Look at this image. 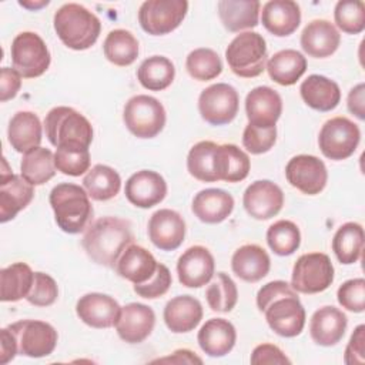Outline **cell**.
<instances>
[{
  "label": "cell",
  "mask_w": 365,
  "mask_h": 365,
  "mask_svg": "<svg viewBox=\"0 0 365 365\" xmlns=\"http://www.w3.org/2000/svg\"><path fill=\"white\" fill-rule=\"evenodd\" d=\"M364 228L358 222L342 224L332 238V251L341 264H355L364 251Z\"/></svg>",
  "instance_id": "36"
},
{
  "label": "cell",
  "mask_w": 365,
  "mask_h": 365,
  "mask_svg": "<svg viewBox=\"0 0 365 365\" xmlns=\"http://www.w3.org/2000/svg\"><path fill=\"white\" fill-rule=\"evenodd\" d=\"M240 108L237 90L227 83H217L204 88L198 97V111L208 124L224 125L231 123Z\"/></svg>",
  "instance_id": "13"
},
{
  "label": "cell",
  "mask_w": 365,
  "mask_h": 365,
  "mask_svg": "<svg viewBox=\"0 0 365 365\" xmlns=\"http://www.w3.org/2000/svg\"><path fill=\"white\" fill-rule=\"evenodd\" d=\"M208 307L217 312H230L237 305L238 289L232 278L225 272H217L215 279L205 291Z\"/></svg>",
  "instance_id": "44"
},
{
  "label": "cell",
  "mask_w": 365,
  "mask_h": 365,
  "mask_svg": "<svg viewBox=\"0 0 365 365\" xmlns=\"http://www.w3.org/2000/svg\"><path fill=\"white\" fill-rule=\"evenodd\" d=\"M16 339L17 355L43 358L50 355L57 345V331L53 325L37 319H21L7 327Z\"/></svg>",
  "instance_id": "10"
},
{
  "label": "cell",
  "mask_w": 365,
  "mask_h": 365,
  "mask_svg": "<svg viewBox=\"0 0 365 365\" xmlns=\"http://www.w3.org/2000/svg\"><path fill=\"white\" fill-rule=\"evenodd\" d=\"M277 141V125L274 127H257L247 124L242 133V145L251 154H264L269 151Z\"/></svg>",
  "instance_id": "48"
},
{
  "label": "cell",
  "mask_w": 365,
  "mask_h": 365,
  "mask_svg": "<svg viewBox=\"0 0 365 365\" xmlns=\"http://www.w3.org/2000/svg\"><path fill=\"white\" fill-rule=\"evenodd\" d=\"M53 23L63 44L78 51L94 46L101 31L100 19L78 3L63 4L54 13Z\"/></svg>",
  "instance_id": "3"
},
{
  "label": "cell",
  "mask_w": 365,
  "mask_h": 365,
  "mask_svg": "<svg viewBox=\"0 0 365 365\" xmlns=\"http://www.w3.org/2000/svg\"><path fill=\"white\" fill-rule=\"evenodd\" d=\"M338 302L351 312H364L365 309V279L352 278L345 281L336 292Z\"/></svg>",
  "instance_id": "50"
},
{
  "label": "cell",
  "mask_w": 365,
  "mask_h": 365,
  "mask_svg": "<svg viewBox=\"0 0 365 365\" xmlns=\"http://www.w3.org/2000/svg\"><path fill=\"white\" fill-rule=\"evenodd\" d=\"M365 86L364 83L356 84L355 87L351 88L349 94H348V110L356 115L359 120L365 118Z\"/></svg>",
  "instance_id": "56"
},
{
  "label": "cell",
  "mask_w": 365,
  "mask_h": 365,
  "mask_svg": "<svg viewBox=\"0 0 365 365\" xmlns=\"http://www.w3.org/2000/svg\"><path fill=\"white\" fill-rule=\"evenodd\" d=\"M48 201L61 231L80 234L90 227L93 205L84 187L73 182H60L51 190Z\"/></svg>",
  "instance_id": "2"
},
{
  "label": "cell",
  "mask_w": 365,
  "mask_h": 365,
  "mask_svg": "<svg viewBox=\"0 0 365 365\" xmlns=\"http://www.w3.org/2000/svg\"><path fill=\"white\" fill-rule=\"evenodd\" d=\"M217 9L222 26L231 33H240L258 24L261 3L257 0H220Z\"/></svg>",
  "instance_id": "34"
},
{
  "label": "cell",
  "mask_w": 365,
  "mask_h": 365,
  "mask_svg": "<svg viewBox=\"0 0 365 365\" xmlns=\"http://www.w3.org/2000/svg\"><path fill=\"white\" fill-rule=\"evenodd\" d=\"M232 272L245 282H258L271 268L267 251L257 244H245L235 250L231 258Z\"/></svg>",
  "instance_id": "30"
},
{
  "label": "cell",
  "mask_w": 365,
  "mask_h": 365,
  "mask_svg": "<svg viewBox=\"0 0 365 365\" xmlns=\"http://www.w3.org/2000/svg\"><path fill=\"white\" fill-rule=\"evenodd\" d=\"M171 282L173 278L170 269L167 268V265L158 262L155 274L147 282L133 285V289L138 297H143L145 299H155L163 297L170 289Z\"/></svg>",
  "instance_id": "51"
},
{
  "label": "cell",
  "mask_w": 365,
  "mask_h": 365,
  "mask_svg": "<svg viewBox=\"0 0 365 365\" xmlns=\"http://www.w3.org/2000/svg\"><path fill=\"white\" fill-rule=\"evenodd\" d=\"M348 318L339 308L325 305L312 314L309 335L317 345L334 346L342 339Z\"/></svg>",
  "instance_id": "24"
},
{
  "label": "cell",
  "mask_w": 365,
  "mask_h": 365,
  "mask_svg": "<svg viewBox=\"0 0 365 365\" xmlns=\"http://www.w3.org/2000/svg\"><path fill=\"white\" fill-rule=\"evenodd\" d=\"M335 24L346 34H359L365 30V4L359 0H341L334 9Z\"/></svg>",
  "instance_id": "46"
},
{
  "label": "cell",
  "mask_w": 365,
  "mask_h": 365,
  "mask_svg": "<svg viewBox=\"0 0 365 365\" xmlns=\"http://www.w3.org/2000/svg\"><path fill=\"white\" fill-rule=\"evenodd\" d=\"M17 355V344L13 332L6 327L0 331V364L4 365Z\"/></svg>",
  "instance_id": "57"
},
{
  "label": "cell",
  "mask_w": 365,
  "mask_h": 365,
  "mask_svg": "<svg viewBox=\"0 0 365 365\" xmlns=\"http://www.w3.org/2000/svg\"><path fill=\"white\" fill-rule=\"evenodd\" d=\"M21 87V76L16 68L3 67L0 73V100L6 103L17 96Z\"/></svg>",
  "instance_id": "54"
},
{
  "label": "cell",
  "mask_w": 365,
  "mask_h": 365,
  "mask_svg": "<svg viewBox=\"0 0 365 365\" xmlns=\"http://www.w3.org/2000/svg\"><path fill=\"white\" fill-rule=\"evenodd\" d=\"M106 58L120 67L133 64L138 57V40L124 29L111 30L103 44Z\"/></svg>",
  "instance_id": "41"
},
{
  "label": "cell",
  "mask_w": 365,
  "mask_h": 365,
  "mask_svg": "<svg viewBox=\"0 0 365 365\" xmlns=\"http://www.w3.org/2000/svg\"><path fill=\"white\" fill-rule=\"evenodd\" d=\"M267 242L274 254L281 257L291 255L301 244L299 228L289 220H279L267 230Z\"/></svg>",
  "instance_id": "42"
},
{
  "label": "cell",
  "mask_w": 365,
  "mask_h": 365,
  "mask_svg": "<svg viewBox=\"0 0 365 365\" xmlns=\"http://www.w3.org/2000/svg\"><path fill=\"white\" fill-rule=\"evenodd\" d=\"M334 281V265L324 252L302 254L294 264L291 287L301 294H318Z\"/></svg>",
  "instance_id": "7"
},
{
  "label": "cell",
  "mask_w": 365,
  "mask_h": 365,
  "mask_svg": "<svg viewBox=\"0 0 365 365\" xmlns=\"http://www.w3.org/2000/svg\"><path fill=\"white\" fill-rule=\"evenodd\" d=\"M11 61L24 78H36L44 74L50 66L51 56L44 40L33 33H19L11 43Z\"/></svg>",
  "instance_id": "9"
},
{
  "label": "cell",
  "mask_w": 365,
  "mask_h": 365,
  "mask_svg": "<svg viewBox=\"0 0 365 365\" xmlns=\"http://www.w3.org/2000/svg\"><path fill=\"white\" fill-rule=\"evenodd\" d=\"M164 322L174 334H185L197 328L202 319V305L191 295L171 298L164 307Z\"/></svg>",
  "instance_id": "26"
},
{
  "label": "cell",
  "mask_w": 365,
  "mask_h": 365,
  "mask_svg": "<svg viewBox=\"0 0 365 365\" xmlns=\"http://www.w3.org/2000/svg\"><path fill=\"white\" fill-rule=\"evenodd\" d=\"M34 185L27 182L21 175L13 174L7 168L3 157V168L0 175V222L13 220L24 210L34 197Z\"/></svg>",
  "instance_id": "15"
},
{
  "label": "cell",
  "mask_w": 365,
  "mask_h": 365,
  "mask_svg": "<svg viewBox=\"0 0 365 365\" xmlns=\"http://www.w3.org/2000/svg\"><path fill=\"white\" fill-rule=\"evenodd\" d=\"M262 26L277 37L292 34L301 23V9L292 0H271L262 6Z\"/></svg>",
  "instance_id": "27"
},
{
  "label": "cell",
  "mask_w": 365,
  "mask_h": 365,
  "mask_svg": "<svg viewBox=\"0 0 365 365\" xmlns=\"http://www.w3.org/2000/svg\"><path fill=\"white\" fill-rule=\"evenodd\" d=\"M90 151L87 148H56V168L71 177L83 175L90 170Z\"/></svg>",
  "instance_id": "47"
},
{
  "label": "cell",
  "mask_w": 365,
  "mask_h": 365,
  "mask_svg": "<svg viewBox=\"0 0 365 365\" xmlns=\"http://www.w3.org/2000/svg\"><path fill=\"white\" fill-rule=\"evenodd\" d=\"M155 325V314L151 307L140 302H130L121 308L115 331L128 344H140L150 336Z\"/></svg>",
  "instance_id": "21"
},
{
  "label": "cell",
  "mask_w": 365,
  "mask_h": 365,
  "mask_svg": "<svg viewBox=\"0 0 365 365\" xmlns=\"http://www.w3.org/2000/svg\"><path fill=\"white\" fill-rule=\"evenodd\" d=\"M262 312L268 327L279 336L294 338L305 327V309L295 289L272 299Z\"/></svg>",
  "instance_id": "12"
},
{
  "label": "cell",
  "mask_w": 365,
  "mask_h": 365,
  "mask_svg": "<svg viewBox=\"0 0 365 365\" xmlns=\"http://www.w3.org/2000/svg\"><path fill=\"white\" fill-rule=\"evenodd\" d=\"M197 341L202 352L208 356H225L235 345V327L225 318H211L198 331Z\"/></svg>",
  "instance_id": "25"
},
{
  "label": "cell",
  "mask_w": 365,
  "mask_h": 365,
  "mask_svg": "<svg viewBox=\"0 0 365 365\" xmlns=\"http://www.w3.org/2000/svg\"><path fill=\"white\" fill-rule=\"evenodd\" d=\"M242 205L250 217L261 221L269 220L282 210L284 192L269 180H257L244 191Z\"/></svg>",
  "instance_id": "16"
},
{
  "label": "cell",
  "mask_w": 365,
  "mask_h": 365,
  "mask_svg": "<svg viewBox=\"0 0 365 365\" xmlns=\"http://www.w3.org/2000/svg\"><path fill=\"white\" fill-rule=\"evenodd\" d=\"M185 237V221L174 210L161 208L148 221V238L161 251L177 250Z\"/></svg>",
  "instance_id": "20"
},
{
  "label": "cell",
  "mask_w": 365,
  "mask_h": 365,
  "mask_svg": "<svg viewBox=\"0 0 365 365\" xmlns=\"http://www.w3.org/2000/svg\"><path fill=\"white\" fill-rule=\"evenodd\" d=\"M83 187L90 198L96 201H107L120 192L121 178L114 168L104 164H96L84 175Z\"/></svg>",
  "instance_id": "37"
},
{
  "label": "cell",
  "mask_w": 365,
  "mask_h": 365,
  "mask_svg": "<svg viewBox=\"0 0 365 365\" xmlns=\"http://www.w3.org/2000/svg\"><path fill=\"white\" fill-rule=\"evenodd\" d=\"M268 76L279 86L295 84L307 71V58L294 48L274 53L265 66Z\"/></svg>",
  "instance_id": "35"
},
{
  "label": "cell",
  "mask_w": 365,
  "mask_h": 365,
  "mask_svg": "<svg viewBox=\"0 0 365 365\" xmlns=\"http://www.w3.org/2000/svg\"><path fill=\"white\" fill-rule=\"evenodd\" d=\"M185 68L194 80L208 81L221 74L222 63L217 51L212 48L200 47L187 56Z\"/></svg>",
  "instance_id": "45"
},
{
  "label": "cell",
  "mask_w": 365,
  "mask_h": 365,
  "mask_svg": "<svg viewBox=\"0 0 365 365\" xmlns=\"http://www.w3.org/2000/svg\"><path fill=\"white\" fill-rule=\"evenodd\" d=\"M3 302H16L26 298L34 281V272L26 262H14L0 271Z\"/></svg>",
  "instance_id": "38"
},
{
  "label": "cell",
  "mask_w": 365,
  "mask_h": 365,
  "mask_svg": "<svg viewBox=\"0 0 365 365\" xmlns=\"http://www.w3.org/2000/svg\"><path fill=\"white\" fill-rule=\"evenodd\" d=\"M287 181L307 195L319 194L328 181V171L322 160L309 154L292 157L285 165Z\"/></svg>",
  "instance_id": "14"
},
{
  "label": "cell",
  "mask_w": 365,
  "mask_h": 365,
  "mask_svg": "<svg viewBox=\"0 0 365 365\" xmlns=\"http://www.w3.org/2000/svg\"><path fill=\"white\" fill-rule=\"evenodd\" d=\"M225 60L231 71L242 78L262 74L267 66V43L257 31L237 34L225 50Z\"/></svg>",
  "instance_id": "5"
},
{
  "label": "cell",
  "mask_w": 365,
  "mask_h": 365,
  "mask_svg": "<svg viewBox=\"0 0 365 365\" xmlns=\"http://www.w3.org/2000/svg\"><path fill=\"white\" fill-rule=\"evenodd\" d=\"M41 131L43 127L37 114L31 111H19L9 123L7 138L11 148L26 154L27 151L40 147Z\"/></svg>",
  "instance_id": "33"
},
{
  "label": "cell",
  "mask_w": 365,
  "mask_h": 365,
  "mask_svg": "<svg viewBox=\"0 0 365 365\" xmlns=\"http://www.w3.org/2000/svg\"><path fill=\"white\" fill-rule=\"evenodd\" d=\"M292 289L294 288L291 287V284H288L287 281H281V279L271 281V282L262 285V288H259V291L257 294V307H258V309L262 312L265 309V307L272 299H275L277 297H279L282 294L291 292Z\"/></svg>",
  "instance_id": "55"
},
{
  "label": "cell",
  "mask_w": 365,
  "mask_h": 365,
  "mask_svg": "<svg viewBox=\"0 0 365 365\" xmlns=\"http://www.w3.org/2000/svg\"><path fill=\"white\" fill-rule=\"evenodd\" d=\"M251 364L264 365V364H291V359L272 344L257 345L251 354Z\"/></svg>",
  "instance_id": "53"
},
{
  "label": "cell",
  "mask_w": 365,
  "mask_h": 365,
  "mask_svg": "<svg viewBox=\"0 0 365 365\" xmlns=\"http://www.w3.org/2000/svg\"><path fill=\"white\" fill-rule=\"evenodd\" d=\"M154 362H171V364H202V359L190 349H177L170 356L158 358Z\"/></svg>",
  "instance_id": "58"
},
{
  "label": "cell",
  "mask_w": 365,
  "mask_h": 365,
  "mask_svg": "<svg viewBox=\"0 0 365 365\" xmlns=\"http://www.w3.org/2000/svg\"><path fill=\"white\" fill-rule=\"evenodd\" d=\"M54 154L44 147H36L27 151L20 163L21 177L31 185H41L56 174Z\"/></svg>",
  "instance_id": "39"
},
{
  "label": "cell",
  "mask_w": 365,
  "mask_h": 365,
  "mask_svg": "<svg viewBox=\"0 0 365 365\" xmlns=\"http://www.w3.org/2000/svg\"><path fill=\"white\" fill-rule=\"evenodd\" d=\"M188 11L185 0H147L138 9V23L151 36L174 31Z\"/></svg>",
  "instance_id": "11"
},
{
  "label": "cell",
  "mask_w": 365,
  "mask_h": 365,
  "mask_svg": "<svg viewBox=\"0 0 365 365\" xmlns=\"http://www.w3.org/2000/svg\"><path fill=\"white\" fill-rule=\"evenodd\" d=\"M125 198L138 208H151L167 195V182L157 171L141 170L134 173L124 188Z\"/></svg>",
  "instance_id": "19"
},
{
  "label": "cell",
  "mask_w": 365,
  "mask_h": 365,
  "mask_svg": "<svg viewBox=\"0 0 365 365\" xmlns=\"http://www.w3.org/2000/svg\"><path fill=\"white\" fill-rule=\"evenodd\" d=\"M299 94L304 103L317 111H331L341 101L339 86L321 74L308 76L299 86Z\"/></svg>",
  "instance_id": "31"
},
{
  "label": "cell",
  "mask_w": 365,
  "mask_h": 365,
  "mask_svg": "<svg viewBox=\"0 0 365 365\" xmlns=\"http://www.w3.org/2000/svg\"><path fill=\"white\" fill-rule=\"evenodd\" d=\"M215 262L208 248L194 245L187 248L177 261L178 281L187 288L207 285L214 277Z\"/></svg>",
  "instance_id": "17"
},
{
  "label": "cell",
  "mask_w": 365,
  "mask_h": 365,
  "mask_svg": "<svg viewBox=\"0 0 365 365\" xmlns=\"http://www.w3.org/2000/svg\"><path fill=\"white\" fill-rule=\"evenodd\" d=\"M134 235L127 220L118 217H103L90 224L81 244L87 255L97 264L115 268L123 251L133 244Z\"/></svg>",
  "instance_id": "1"
},
{
  "label": "cell",
  "mask_w": 365,
  "mask_h": 365,
  "mask_svg": "<svg viewBox=\"0 0 365 365\" xmlns=\"http://www.w3.org/2000/svg\"><path fill=\"white\" fill-rule=\"evenodd\" d=\"M218 144L214 141H200L194 144L187 155V170L198 181L215 182L214 151Z\"/></svg>",
  "instance_id": "43"
},
{
  "label": "cell",
  "mask_w": 365,
  "mask_h": 365,
  "mask_svg": "<svg viewBox=\"0 0 365 365\" xmlns=\"http://www.w3.org/2000/svg\"><path fill=\"white\" fill-rule=\"evenodd\" d=\"M341 43V34L336 27L324 19L309 21L301 33L302 50L314 58H325L334 54Z\"/></svg>",
  "instance_id": "23"
},
{
  "label": "cell",
  "mask_w": 365,
  "mask_h": 365,
  "mask_svg": "<svg viewBox=\"0 0 365 365\" xmlns=\"http://www.w3.org/2000/svg\"><path fill=\"white\" fill-rule=\"evenodd\" d=\"M191 210L200 221L205 224H220L231 215L234 198L221 188H205L195 194Z\"/></svg>",
  "instance_id": "28"
},
{
  "label": "cell",
  "mask_w": 365,
  "mask_h": 365,
  "mask_svg": "<svg viewBox=\"0 0 365 365\" xmlns=\"http://www.w3.org/2000/svg\"><path fill=\"white\" fill-rule=\"evenodd\" d=\"M19 4L26 7V9H30V10H37V9H41V7L47 6L48 0H43V1H19Z\"/></svg>",
  "instance_id": "59"
},
{
  "label": "cell",
  "mask_w": 365,
  "mask_h": 365,
  "mask_svg": "<svg viewBox=\"0 0 365 365\" xmlns=\"http://www.w3.org/2000/svg\"><path fill=\"white\" fill-rule=\"evenodd\" d=\"M157 267L158 262L148 250L130 244L120 255L115 271L121 278L137 285L147 282L155 274Z\"/></svg>",
  "instance_id": "29"
},
{
  "label": "cell",
  "mask_w": 365,
  "mask_h": 365,
  "mask_svg": "<svg viewBox=\"0 0 365 365\" xmlns=\"http://www.w3.org/2000/svg\"><path fill=\"white\" fill-rule=\"evenodd\" d=\"M248 123L257 127H274L282 113L281 96L268 86L252 88L245 97Z\"/></svg>",
  "instance_id": "22"
},
{
  "label": "cell",
  "mask_w": 365,
  "mask_h": 365,
  "mask_svg": "<svg viewBox=\"0 0 365 365\" xmlns=\"http://www.w3.org/2000/svg\"><path fill=\"white\" fill-rule=\"evenodd\" d=\"M175 77V67L173 61L164 56H151L145 58L138 70L137 80L140 84L151 91L165 90Z\"/></svg>",
  "instance_id": "40"
},
{
  "label": "cell",
  "mask_w": 365,
  "mask_h": 365,
  "mask_svg": "<svg viewBox=\"0 0 365 365\" xmlns=\"http://www.w3.org/2000/svg\"><path fill=\"white\" fill-rule=\"evenodd\" d=\"M46 137L56 148H87L93 141L91 123L71 107L51 108L44 118Z\"/></svg>",
  "instance_id": "4"
},
{
  "label": "cell",
  "mask_w": 365,
  "mask_h": 365,
  "mask_svg": "<svg viewBox=\"0 0 365 365\" xmlns=\"http://www.w3.org/2000/svg\"><path fill=\"white\" fill-rule=\"evenodd\" d=\"M344 362L346 365H362L365 362V325H358L345 348Z\"/></svg>",
  "instance_id": "52"
},
{
  "label": "cell",
  "mask_w": 365,
  "mask_h": 365,
  "mask_svg": "<svg viewBox=\"0 0 365 365\" xmlns=\"http://www.w3.org/2000/svg\"><path fill=\"white\" fill-rule=\"evenodd\" d=\"M251 168L250 157L235 144H220L214 151V174L217 181L240 182Z\"/></svg>",
  "instance_id": "32"
},
{
  "label": "cell",
  "mask_w": 365,
  "mask_h": 365,
  "mask_svg": "<svg viewBox=\"0 0 365 365\" xmlns=\"http://www.w3.org/2000/svg\"><path fill=\"white\" fill-rule=\"evenodd\" d=\"M359 127L346 117H334L324 123L318 135L321 153L334 161L351 157L359 144Z\"/></svg>",
  "instance_id": "8"
},
{
  "label": "cell",
  "mask_w": 365,
  "mask_h": 365,
  "mask_svg": "<svg viewBox=\"0 0 365 365\" xmlns=\"http://www.w3.org/2000/svg\"><path fill=\"white\" fill-rule=\"evenodd\" d=\"M121 307L118 302L101 292H90L83 297L76 304L77 317L88 327L103 329L115 327Z\"/></svg>",
  "instance_id": "18"
},
{
  "label": "cell",
  "mask_w": 365,
  "mask_h": 365,
  "mask_svg": "<svg viewBox=\"0 0 365 365\" xmlns=\"http://www.w3.org/2000/svg\"><path fill=\"white\" fill-rule=\"evenodd\" d=\"M164 106L151 96L137 94L131 97L123 111V121L128 131L138 138H153L165 125Z\"/></svg>",
  "instance_id": "6"
},
{
  "label": "cell",
  "mask_w": 365,
  "mask_h": 365,
  "mask_svg": "<svg viewBox=\"0 0 365 365\" xmlns=\"http://www.w3.org/2000/svg\"><path fill=\"white\" fill-rule=\"evenodd\" d=\"M58 297V287L53 277L46 272H34V281L26 299L34 307H50Z\"/></svg>",
  "instance_id": "49"
}]
</instances>
